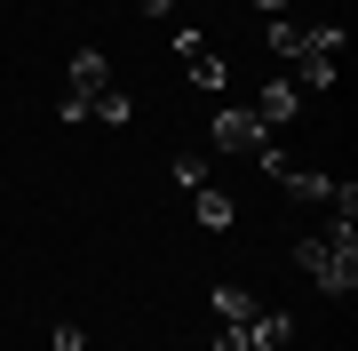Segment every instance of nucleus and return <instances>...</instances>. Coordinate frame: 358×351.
Masks as SVG:
<instances>
[{"mask_svg":"<svg viewBox=\"0 0 358 351\" xmlns=\"http://www.w3.org/2000/svg\"><path fill=\"white\" fill-rule=\"evenodd\" d=\"M303 32H310V25H294V16H263V48L279 56V64H294V56H303Z\"/></svg>","mask_w":358,"mask_h":351,"instance_id":"6e6552de","label":"nucleus"},{"mask_svg":"<svg viewBox=\"0 0 358 351\" xmlns=\"http://www.w3.org/2000/svg\"><path fill=\"white\" fill-rule=\"evenodd\" d=\"M192 216L207 223V232H231V216H239V208H231V200L215 192V184H207V192H192Z\"/></svg>","mask_w":358,"mask_h":351,"instance_id":"9b49d317","label":"nucleus"},{"mask_svg":"<svg viewBox=\"0 0 358 351\" xmlns=\"http://www.w3.org/2000/svg\"><path fill=\"white\" fill-rule=\"evenodd\" d=\"M143 16H176V0H143Z\"/></svg>","mask_w":358,"mask_h":351,"instance_id":"dca6fc26","label":"nucleus"},{"mask_svg":"<svg viewBox=\"0 0 358 351\" xmlns=\"http://www.w3.org/2000/svg\"><path fill=\"white\" fill-rule=\"evenodd\" d=\"M247 343H255V351H287L294 343V319L287 312H255V319H247Z\"/></svg>","mask_w":358,"mask_h":351,"instance_id":"1a4fd4ad","label":"nucleus"},{"mask_svg":"<svg viewBox=\"0 0 358 351\" xmlns=\"http://www.w3.org/2000/svg\"><path fill=\"white\" fill-rule=\"evenodd\" d=\"M88 120H103V128H128V120H136V104H128V88H120V80H112V88H103L96 104H88Z\"/></svg>","mask_w":358,"mask_h":351,"instance_id":"9d476101","label":"nucleus"},{"mask_svg":"<svg viewBox=\"0 0 358 351\" xmlns=\"http://www.w3.org/2000/svg\"><path fill=\"white\" fill-rule=\"evenodd\" d=\"M279 184H287L294 200H319V208H327V192H334V176H319V168H287Z\"/></svg>","mask_w":358,"mask_h":351,"instance_id":"f8f14e48","label":"nucleus"},{"mask_svg":"<svg viewBox=\"0 0 358 351\" xmlns=\"http://www.w3.org/2000/svg\"><path fill=\"white\" fill-rule=\"evenodd\" d=\"M48 343H56V351H88V336H80L72 319H56V336H48Z\"/></svg>","mask_w":358,"mask_h":351,"instance_id":"4468645a","label":"nucleus"},{"mask_svg":"<svg viewBox=\"0 0 358 351\" xmlns=\"http://www.w3.org/2000/svg\"><path fill=\"white\" fill-rule=\"evenodd\" d=\"M294 112H303V88H294L287 72H271V80H263V96H255V120H263V128H287Z\"/></svg>","mask_w":358,"mask_h":351,"instance_id":"0eeeda50","label":"nucleus"},{"mask_svg":"<svg viewBox=\"0 0 358 351\" xmlns=\"http://www.w3.org/2000/svg\"><path fill=\"white\" fill-rule=\"evenodd\" d=\"M103 88H112V64H103V48H80V56H72V72H64V104L88 112Z\"/></svg>","mask_w":358,"mask_h":351,"instance_id":"423d86ee","label":"nucleus"},{"mask_svg":"<svg viewBox=\"0 0 358 351\" xmlns=\"http://www.w3.org/2000/svg\"><path fill=\"white\" fill-rule=\"evenodd\" d=\"M255 16H294V0H255Z\"/></svg>","mask_w":358,"mask_h":351,"instance_id":"2eb2a0df","label":"nucleus"},{"mask_svg":"<svg viewBox=\"0 0 358 351\" xmlns=\"http://www.w3.org/2000/svg\"><path fill=\"white\" fill-rule=\"evenodd\" d=\"M294 263H303L327 296H358V232H310V240H294Z\"/></svg>","mask_w":358,"mask_h":351,"instance_id":"f257e3e1","label":"nucleus"},{"mask_svg":"<svg viewBox=\"0 0 358 351\" xmlns=\"http://www.w3.org/2000/svg\"><path fill=\"white\" fill-rule=\"evenodd\" d=\"M176 56H183V72H192L207 96H223V88H231V64H223V48H215L207 32H183V40H176Z\"/></svg>","mask_w":358,"mask_h":351,"instance_id":"20e7f679","label":"nucleus"},{"mask_svg":"<svg viewBox=\"0 0 358 351\" xmlns=\"http://www.w3.org/2000/svg\"><path fill=\"white\" fill-rule=\"evenodd\" d=\"M343 48H350V40H343V25H310V32H303V56L287 64V80H294L303 96L334 88V80H343Z\"/></svg>","mask_w":358,"mask_h":351,"instance_id":"f03ea898","label":"nucleus"},{"mask_svg":"<svg viewBox=\"0 0 358 351\" xmlns=\"http://www.w3.org/2000/svg\"><path fill=\"white\" fill-rule=\"evenodd\" d=\"M247 319H255V296L247 287H215V351H255Z\"/></svg>","mask_w":358,"mask_h":351,"instance_id":"39448f33","label":"nucleus"},{"mask_svg":"<svg viewBox=\"0 0 358 351\" xmlns=\"http://www.w3.org/2000/svg\"><path fill=\"white\" fill-rule=\"evenodd\" d=\"M207 176H215L207 152H183V160H176V184H183V192H207Z\"/></svg>","mask_w":358,"mask_h":351,"instance_id":"ddd939ff","label":"nucleus"},{"mask_svg":"<svg viewBox=\"0 0 358 351\" xmlns=\"http://www.w3.org/2000/svg\"><path fill=\"white\" fill-rule=\"evenodd\" d=\"M271 144V128L255 120V104H215V152H231V160H255Z\"/></svg>","mask_w":358,"mask_h":351,"instance_id":"7ed1b4c3","label":"nucleus"}]
</instances>
